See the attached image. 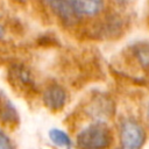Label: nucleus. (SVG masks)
<instances>
[{"label":"nucleus","instance_id":"obj_4","mask_svg":"<svg viewBox=\"0 0 149 149\" xmlns=\"http://www.w3.org/2000/svg\"><path fill=\"white\" fill-rule=\"evenodd\" d=\"M44 5H47L57 17L68 26H72L78 22L79 15L74 10L70 0H42Z\"/></svg>","mask_w":149,"mask_h":149},{"label":"nucleus","instance_id":"obj_9","mask_svg":"<svg viewBox=\"0 0 149 149\" xmlns=\"http://www.w3.org/2000/svg\"><path fill=\"white\" fill-rule=\"evenodd\" d=\"M135 56L143 66H149V44H141L135 49Z\"/></svg>","mask_w":149,"mask_h":149},{"label":"nucleus","instance_id":"obj_12","mask_svg":"<svg viewBox=\"0 0 149 149\" xmlns=\"http://www.w3.org/2000/svg\"><path fill=\"white\" fill-rule=\"evenodd\" d=\"M16 1H17V2H22V3H23V2H27L28 0H16Z\"/></svg>","mask_w":149,"mask_h":149},{"label":"nucleus","instance_id":"obj_6","mask_svg":"<svg viewBox=\"0 0 149 149\" xmlns=\"http://www.w3.org/2000/svg\"><path fill=\"white\" fill-rule=\"evenodd\" d=\"M19 122V115L16 108L12 101L0 91V123L13 126Z\"/></svg>","mask_w":149,"mask_h":149},{"label":"nucleus","instance_id":"obj_2","mask_svg":"<svg viewBox=\"0 0 149 149\" xmlns=\"http://www.w3.org/2000/svg\"><path fill=\"white\" fill-rule=\"evenodd\" d=\"M146 141L142 126L134 120H125L121 125V149H141Z\"/></svg>","mask_w":149,"mask_h":149},{"label":"nucleus","instance_id":"obj_7","mask_svg":"<svg viewBox=\"0 0 149 149\" xmlns=\"http://www.w3.org/2000/svg\"><path fill=\"white\" fill-rule=\"evenodd\" d=\"M70 1L79 16L80 15H87V16L95 15L104 7L102 0H70Z\"/></svg>","mask_w":149,"mask_h":149},{"label":"nucleus","instance_id":"obj_11","mask_svg":"<svg viewBox=\"0 0 149 149\" xmlns=\"http://www.w3.org/2000/svg\"><path fill=\"white\" fill-rule=\"evenodd\" d=\"M3 35H5V31H3V28H2V26L0 23V40L3 37Z\"/></svg>","mask_w":149,"mask_h":149},{"label":"nucleus","instance_id":"obj_8","mask_svg":"<svg viewBox=\"0 0 149 149\" xmlns=\"http://www.w3.org/2000/svg\"><path fill=\"white\" fill-rule=\"evenodd\" d=\"M49 139L56 146L64 147L66 149H71L72 147V140L70 139V136L59 128H51L49 130Z\"/></svg>","mask_w":149,"mask_h":149},{"label":"nucleus","instance_id":"obj_13","mask_svg":"<svg viewBox=\"0 0 149 149\" xmlns=\"http://www.w3.org/2000/svg\"><path fill=\"white\" fill-rule=\"evenodd\" d=\"M148 115H149V108H148Z\"/></svg>","mask_w":149,"mask_h":149},{"label":"nucleus","instance_id":"obj_1","mask_svg":"<svg viewBox=\"0 0 149 149\" xmlns=\"http://www.w3.org/2000/svg\"><path fill=\"white\" fill-rule=\"evenodd\" d=\"M113 141L109 128L102 122H93L83 128L76 139L79 149H107Z\"/></svg>","mask_w":149,"mask_h":149},{"label":"nucleus","instance_id":"obj_5","mask_svg":"<svg viewBox=\"0 0 149 149\" xmlns=\"http://www.w3.org/2000/svg\"><path fill=\"white\" fill-rule=\"evenodd\" d=\"M42 100L50 111H59L66 102V92L58 84H51L44 90Z\"/></svg>","mask_w":149,"mask_h":149},{"label":"nucleus","instance_id":"obj_3","mask_svg":"<svg viewBox=\"0 0 149 149\" xmlns=\"http://www.w3.org/2000/svg\"><path fill=\"white\" fill-rule=\"evenodd\" d=\"M7 78L10 85L23 93H31L35 91V81L31 72L23 65L14 63L8 68Z\"/></svg>","mask_w":149,"mask_h":149},{"label":"nucleus","instance_id":"obj_10","mask_svg":"<svg viewBox=\"0 0 149 149\" xmlns=\"http://www.w3.org/2000/svg\"><path fill=\"white\" fill-rule=\"evenodd\" d=\"M0 149H15L12 139L2 128H0Z\"/></svg>","mask_w":149,"mask_h":149}]
</instances>
